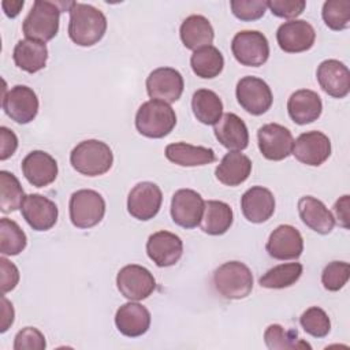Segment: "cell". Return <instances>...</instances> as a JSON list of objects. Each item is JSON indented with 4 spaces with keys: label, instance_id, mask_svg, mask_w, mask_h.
I'll list each match as a JSON object with an SVG mask.
<instances>
[{
    "label": "cell",
    "instance_id": "obj_1",
    "mask_svg": "<svg viewBox=\"0 0 350 350\" xmlns=\"http://www.w3.org/2000/svg\"><path fill=\"white\" fill-rule=\"evenodd\" d=\"M68 12V36L74 44L92 46L104 37L107 31V18L103 11L90 4L74 1Z\"/></svg>",
    "mask_w": 350,
    "mask_h": 350
},
{
    "label": "cell",
    "instance_id": "obj_2",
    "mask_svg": "<svg viewBox=\"0 0 350 350\" xmlns=\"http://www.w3.org/2000/svg\"><path fill=\"white\" fill-rule=\"evenodd\" d=\"M63 5L66 4L36 0L22 23V31L26 38L44 44L51 41L59 31V19Z\"/></svg>",
    "mask_w": 350,
    "mask_h": 350
},
{
    "label": "cell",
    "instance_id": "obj_3",
    "mask_svg": "<svg viewBox=\"0 0 350 350\" xmlns=\"http://www.w3.org/2000/svg\"><path fill=\"white\" fill-rule=\"evenodd\" d=\"M72 168L86 176H98L108 172L113 163L111 148L98 139L79 142L70 153Z\"/></svg>",
    "mask_w": 350,
    "mask_h": 350
},
{
    "label": "cell",
    "instance_id": "obj_4",
    "mask_svg": "<svg viewBox=\"0 0 350 350\" xmlns=\"http://www.w3.org/2000/svg\"><path fill=\"white\" fill-rule=\"evenodd\" d=\"M175 124V111L164 101L149 100L135 113V129L148 138H163L174 130Z\"/></svg>",
    "mask_w": 350,
    "mask_h": 350
},
{
    "label": "cell",
    "instance_id": "obj_5",
    "mask_svg": "<svg viewBox=\"0 0 350 350\" xmlns=\"http://www.w3.org/2000/svg\"><path fill=\"white\" fill-rule=\"evenodd\" d=\"M213 286L226 299H242L253 290V273L241 261H227L215 269Z\"/></svg>",
    "mask_w": 350,
    "mask_h": 350
},
{
    "label": "cell",
    "instance_id": "obj_6",
    "mask_svg": "<svg viewBox=\"0 0 350 350\" xmlns=\"http://www.w3.org/2000/svg\"><path fill=\"white\" fill-rule=\"evenodd\" d=\"M68 211L70 220L77 228H90L103 220L105 201L98 191L81 189L71 194Z\"/></svg>",
    "mask_w": 350,
    "mask_h": 350
},
{
    "label": "cell",
    "instance_id": "obj_7",
    "mask_svg": "<svg viewBox=\"0 0 350 350\" xmlns=\"http://www.w3.org/2000/svg\"><path fill=\"white\" fill-rule=\"evenodd\" d=\"M231 51L235 60L242 66L258 67L269 57V42L257 30H242L234 36Z\"/></svg>",
    "mask_w": 350,
    "mask_h": 350
},
{
    "label": "cell",
    "instance_id": "obj_8",
    "mask_svg": "<svg viewBox=\"0 0 350 350\" xmlns=\"http://www.w3.org/2000/svg\"><path fill=\"white\" fill-rule=\"evenodd\" d=\"M235 96L239 105L250 115L265 113L273 101L271 88L265 81L257 77H243L237 83Z\"/></svg>",
    "mask_w": 350,
    "mask_h": 350
},
{
    "label": "cell",
    "instance_id": "obj_9",
    "mask_svg": "<svg viewBox=\"0 0 350 350\" xmlns=\"http://www.w3.org/2000/svg\"><path fill=\"white\" fill-rule=\"evenodd\" d=\"M116 286L124 298L130 301H142L154 291L156 280L148 268L129 264L118 272Z\"/></svg>",
    "mask_w": 350,
    "mask_h": 350
},
{
    "label": "cell",
    "instance_id": "obj_10",
    "mask_svg": "<svg viewBox=\"0 0 350 350\" xmlns=\"http://www.w3.org/2000/svg\"><path fill=\"white\" fill-rule=\"evenodd\" d=\"M1 107L11 120L26 124L38 113V97L36 92L26 85H15L3 94Z\"/></svg>",
    "mask_w": 350,
    "mask_h": 350
},
{
    "label": "cell",
    "instance_id": "obj_11",
    "mask_svg": "<svg viewBox=\"0 0 350 350\" xmlns=\"http://www.w3.org/2000/svg\"><path fill=\"white\" fill-rule=\"evenodd\" d=\"M183 77L172 67H159L146 78V92L152 100L175 103L183 93Z\"/></svg>",
    "mask_w": 350,
    "mask_h": 350
},
{
    "label": "cell",
    "instance_id": "obj_12",
    "mask_svg": "<svg viewBox=\"0 0 350 350\" xmlns=\"http://www.w3.org/2000/svg\"><path fill=\"white\" fill-rule=\"evenodd\" d=\"M163 202L161 189L153 182L137 183L127 197V211L137 220L153 219Z\"/></svg>",
    "mask_w": 350,
    "mask_h": 350
},
{
    "label": "cell",
    "instance_id": "obj_13",
    "mask_svg": "<svg viewBox=\"0 0 350 350\" xmlns=\"http://www.w3.org/2000/svg\"><path fill=\"white\" fill-rule=\"evenodd\" d=\"M258 149L267 160L280 161L291 154L293 134L291 131L278 123H268L257 131Z\"/></svg>",
    "mask_w": 350,
    "mask_h": 350
},
{
    "label": "cell",
    "instance_id": "obj_14",
    "mask_svg": "<svg viewBox=\"0 0 350 350\" xmlns=\"http://www.w3.org/2000/svg\"><path fill=\"white\" fill-rule=\"evenodd\" d=\"M205 201L200 193L191 189H179L171 200V217L183 228H194L200 224Z\"/></svg>",
    "mask_w": 350,
    "mask_h": 350
},
{
    "label": "cell",
    "instance_id": "obj_15",
    "mask_svg": "<svg viewBox=\"0 0 350 350\" xmlns=\"http://www.w3.org/2000/svg\"><path fill=\"white\" fill-rule=\"evenodd\" d=\"M291 153L302 164L319 167L331 156V141L321 131H306L294 141Z\"/></svg>",
    "mask_w": 350,
    "mask_h": 350
},
{
    "label": "cell",
    "instance_id": "obj_16",
    "mask_svg": "<svg viewBox=\"0 0 350 350\" xmlns=\"http://www.w3.org/2000/svg\"><path fill=\"white\" fill-rule=\"evenodd\" d=\"M276 41L282 51L287 53H299L309 51L313 46L316 31L309 22L293 19L278 27Z\"/></svg>",
    "mask_w": 350,
    "mask_h": 350
},
{
    "label": "cell",
    "instance_id": "obj_17",
    "mask_svg": "<svg viewBox=\"0 0 350 350\" xmlns=\"http://www.w3.org/2000/svg\"><path fill=\"white\" fill-rule=\"evenodd\" d=\"M265 250L275 260H295L304 252L302 235L295 227L280 224L271 232Z\"/></svg>",
    "mask_w": 350,
    "mask_h": 350
},
{
    "label": "cell",
    "instance_id": "obj_18",
    "mask_svg": "<svg viewBox=\"0 0 350 350\" xmlns=\"http://www.w3.org/2000/svg\"><path fill=\"white\" fill-rule=\"evenodd\" d=\"M146 253L157 267H171L182 257L183 242L176 234L161 230L148 238Z\"/></svg>",
    "mask_w": 350,
    "mask_h": 350
},
{
    "label": "cell",
    "instance_id": "obj_19",
    "mask_svg": "<svg viewBox=\"0 0 350 350\" xmlns=\"http://www.w3.org/2000/svg\"><path fill=\"white\" fill-rule=\"evenodd\" d=\"M21 212L26 223L36 231L51 230L59 216L56 204L41 194L26 196Z\"/></svg>",
    "mask_w": 350,
    "mask_h": 350
},
{
    "label": "cell",
    "instance_id": "obj_20",
    "mask_svg": "<svg viewBox=\"0 0 350 350\" xmlns=\"http://www.w3.org/2000/svg\"><path fill=\"white\" fill-rule=\"evenodd\" d=\"M320 88L331 97L343 98L350 92V71L336 59L321 62L316 71Z\"/></svg>",
    "mask_w": 350,
    "mask_h": 350
},
{
    "label": "cell",
    "instance_id": "obj_21",
    "mask_svg": "<svg viewBox=\"0 0 350 350\" xmlns=\"http://www.w3.org/2000/svg\"><path fill=\"white\" fill-rule=\"evenodd\" d=\"M22 172L26 180L36 187L51 185L59 172L56 160L44 150H33L22 160Z\"/></svg>",
    "mask_w": 350,
    "mask_h": 350
},
{
    "label": "cell",
    "instance_id": "obj_22",
    "mask_svg": "<svg viewBox=\"0 0 350 350\" xmlns=\"http://www.w3.org/2000/svg\"><path fill=\"white\" fill-rule=\"evenodd\" d=\"M241 209L250 223H264L275 212V197L272 191L262 186H253L241 198Z\"/></svg>",
    "mask_w": 350,
    "mask_h": 350
},
{
    "label": "cell",
    "instance_id": "obj_23",
    "mask_svg": "<svg viewBox=\"0 0 350 350\" xmlns=\"http://www.w3.org/2000/svg\"><path fill=\"white\" fill-rule=\"evenodd\" d=\"M115 324L122 335L137 338L149 329L150 313L144 305L138 304L137 301H130L123 304L116 310Z\"/></svg>",
    "mask_w": 350,
    "mask_h": 350
},
{
    "label": "cell",
    "instance_id": "obj_24",
    "mask_svg": "<svg viewBox=\"0 0 350 350\" xmlns=\"http://www.w3.org/2000/svg\"><path fill=\"white\" fill-rule=\"evenodd\" d=\"M216 139L228 150L241 152L249 145V131L245 122L235 113L228 112L215 124Z\"/></svg>",
    "mask_w": 350,
    "mask_h": 350
},
{
    "label": "cell",
    "instance_id": "obj_25",
    "mask_svg": "<svg viewBox=\"0 0 350 350\" xmlns=\"http://www.w3.org/2000/svg\"><path fill=\"white\" fill-rule=\"evenodd\" d=\"M287 112L297 124H308L317 120L323 112L320 96L309 89L294 92L287 101Z\"/></svg>",
    "mask_w": 350,
    "mask_h": 350
},
{
    "label": "cell",
    "instance_id": "obj_26",
    "mask_svg": "<svg viewBox=\"0 0 350 350\" xmlns=\"http://www.w3.org/2000/svg\"><path fill=\"white\" fill-rule=\"evenodd\" d=\"M298 213L304 224L317 234H329L335 227V219L332 213L316 197H301L298 200Z\"/></svg>",
    "mask_w": 350,
    "mask_h": 350
},
{
    "label": "cell",
    "instance_id": "obj_27",
    "mask_svg": "<svg viewBox=\"0 0 350 350\" xmlns=\"http://www.w3.org/2000/svg\"><path fill=\"white\" fill-rule=\"evenodd\" d=\"M252 172L250 159L237 150L224 154L221 161L215 170L217 180L226 186H238L243 183Z\"/></svg>",
    "mask_w": 350,
    "mask_h": 350
},
{
    "label": "cell",
    "instance_id": "obj_28",
    "mask_svg": "<svg viewBox=\"0 0 350 350\" xmlns=\"http://www.w3.org/2000/svg\"><path fill=\"white\" fill-rule=\"evenodd\" d=\"M179 36L187 49L197 51L212 44L215 31L211 22L205 16L190 15L182 22Z\"/></svg>",
    "mask_w": 350,
    "mask_h": 350
},
{
    "label": "cell",
    "instance_id": "obj_29",
    "mask_svg": "<svg viewBox=\"0 0 350 350\" xmlns=\"http://www.w3.org/2000/svg\"><path fill=\"white\" fill-rule=\"evenodd\" d=\"M165 157L180 167L206 165L216 160L213 149L205 146H194L186 142L170 144L165 148Z\"/></svg>",
    "mask_w": 350,
    "mask_h": 350
},
{
    "label": "cell",
    "instance_id": "obj_30",
    "mask_svg": "<svg viewBox=\"0 0 350 350\" xmlns=\"http://www.w3.org/2000/svg\"><path fill=\"white\" fill-rule=\"evenodd\" d=\"M232 220L234 213L228 204L217 200H209L205 202L200 227L208 235H223L232 226Z\"/></svg>",
    "mask_w": 350,
    "mask_h": 350
},
{
    "label": "cell",
    "instance_id": "obj_31",
    "mask_svg": "<svg viewBox=\"0 0 350 350\" xmlns=\"http://www.w3.org/2000/svg\"><path fill=\"white\" fill-rule=\"evenodd\" d=\"M12 57L15 64L21 70L29 74H34L45 67L48 59V49L44 42L26 38L18 41L14 48Z\"/></svg>",
    "mask_w": 350,
    "mask_h": 350
},
{
    "label": "cell",
    "instance_id": "obj_32",
    "mask_svg": "<svg viewBox=\"0 0 350 350\" xmlns=\"http://www.w3.org/2000/svg\"><path fill=\"white\" fill-rule=\"evenodd\" d=\"M191 109L197 120L202 124H216L223 115L220 97L209 89H198L191 98Z\"/></svg>",
    "mask_w": 350,
    "mask_h": 350
},
{
    "label": "cell",
    "instance_id": "obj_33",
    "mask_svg": "<svg viewBox=\"0 0 350 350\" xmlns=\"http://www.w3.org/2000/svg\"><path fill=\"white\" fill-rule=\"evenodd\" d=\"M190 66L197 77L202 79H212L223 71L224 57L216 46L208 45L193 52Z\"/></svg>",
    "mask_w": 350,
    "mask_h": 350
},
{
    "label": "cell",
    "instance_id": "obj_34",
    "mask_svg": "<svg viewBox=\"0 0 350 350\" xmlns=\"http://www.w3.org/2000/svg\"><path fill=\"white\" fill-rule=\"evenodd\" d=\"M304 271L299 262L279 264L268 269L260 279L258 283L264 288H286L298 282Z\"/></svg>",
    "mask_w": 350,
    "mask_h": 350
},
{
    "label": "cell",
    "instance_id": "obj_35",
    "mask_svg": "<svg viewBox=\"0 0 350 350\" xmlns=\"http://www.w3.org/2000/svg\"><path fill=\"white\" fill-rule=\"evenodd\" d=\"M26 196L18 178L8 171H0V211L10 213L22 208Z\"/></svg>",
    "mask_w": 350,
    "mask_h": 350
},
{
    "label": "cell",
    "instance_id": "obj_36",
    "mask_svg": "<svg viewBox=\"0 0 350 350\" xmlns=\"http://www.w3.org/2000/svg\"><path fill=\"white\" fill-rule=\"evenodd\" d=\"M264 342L271 350H293V349H312V346L298 338L294 329H284L280 324H271L264 332Z\"/></svg>",
    "mask_w": 350,
    "mask_h": 350
},
{
    "label": "cell",
    "instance_id": "obj_37",
    "mask_svg": "<svg viewBox=\"0 0 350 350\" xmlns=\"http://www.w3.org/2000/svg\"><path fill=\"white\" fill-rule=\"evenodd\" d=\"M27 245L23 230L11 219L0 220V252L3 256H18Z\"/></svg>",
    "mask_w": 350,
    "mask_h": 350
},
{
    "label": "cell",
    "instance_id": "obj_38",
    "mask_svg": "<svg viewBox=\"0 0 350 350\" xmlns=\"http://www.w3.org/2000/svg\"><path fill=\"white\" fill-rule=\"evenodd\" d=\"M321 16L331 30H345L350 25V1L328 0L323 4Z\"/></svg>",
    "mask_w": 350,
    "mask_h": 350
},
{
    "label": "cell",
    "instance_id": "obj_39",
    "mask_svg": "<svg viewBox=\"0 0 350 350\" xmlns=\"http://www.w3.org/2000/svg\"><path fill=\"white\" fill-rule=\"evenodd\" d=\"M299 324L306 334L314 338H324L331 331V320L325 310L319 306H310L306 309L299 317Z\"/></svg>",
    "mask_w": 350,
    "mask_h": 350
},
{
    "label": "cell",
    "instance_id": "obj_40",
    "mask_svg": "<svg viewBox=\"0 0 350 350\" xmlns=\"http://www.w3.org/2000/svg\"><path fill=\"white\" fill-rule=\"evenodd\" d=\"M350 278V265L345 261H332L321 272V283L328 291H339Z\"/></svg>",
    "mask_w": 350,
    "mask_h": 350
},
{
    "label": "cell",
    "instance_id": "obj_41",
    "mask_svg": "<svg viewBox=\"0 0 350 350\" xmlns=\"http://www.w3.org/2000/svg\"><path fill=\"white\" fill-rule=\"evenodd\" d=\"M230 7H231V11L235 18L245 21V22H252V21H257L264 16V14L268 8V1H264V0H231Z\"/></svg>",
    "mask_w": 350,
    "mask_h": 350
},
{
    "label": "cell",
    "instance_id": "obj_42",
    "mask_svg": "<svg viewBox=\"0 0 350 350\" xmlns=\"http://www.w3.org/2000/svg\"><path fill=\"white\" fill-rule=\"evenodd\" d=\"M46 347L44 334L34 327H25L14 339V350H44Z\"/></svg>",
    "mask_w": 350,
    "mask_h": 350
},
{
    "label": "cell",
    "instance_id": "obj_43",
    "mask_svg": "<svg viewBox=\"0 0 350 350\" xmlns=\"http://www.w3.org/2000/svg\"><path fill=\"white\" fill-rule=\"evenodd\" d=\"M306 7L304 0H271L268 1V8L278 18L294 19L299 16Z\"/></svg>",
    "mask_w": 350,
    "mask_h": 350
},
{
    "label": "cell",
    "instance_id": "obj_44",
    "mask_svg": "<svg viewBox=\"0 0 350 350\" xmlns=\"http://www.w3.org/2000/svg\"><path fill=\"white\" fill-rule=\"evenodd\" d=\"M0 269H1V293L5 294L16 287L19 282V271L16 265L8 261L5 257L0 258Z\"/></svg>",
    "mask_w": 350,
    "mask_h": 350
},
{
    "label": "cell",
    "instance_id": "obj_45",
    "mask_svg": "<svg viewBox=\"0 0 350 350\" xmlns=\"http://www.w3.org/2000/svg\"><path fill=\"white\" fill-rule=\"evenodd\" d=\"M0 138H1L0 160L4 161L15 153V150L18 148V138H16L15 133L5 126L0 127Z\"/></svg>",
    "mask_w": 350,
    "mask_h": 350
},
{
    "label": "cell",
    "instance_id": "obj_46",
    "mask_svg": "<svg viewBox=\"0 0 350 350\" xmlns=\"http://www.w3.org/2000/svg\"><path fill=\"white\" fill-rule=\"evenodd\" d=\"M349 206H350V198L347 194L342 196L334 205V213H335L334 219H336L343 228H349Z\"/></svg>",
    "mask_w": 350,
    "mask_h": 350
},
{
    "label": "cell",
    "instance_id": "obj_47",
    "mask_svg": "<svg viewBox=\"0 0 350 350\" xmlns=\"http://www.w3.org/2000/svg\"><path fill=\"white\" fill-rule=\"evenodd\" d=\"M14 308L12 304L4 297V294L1 295V324H0V332H5L14 323Z\"/></svg>",
    "mask_w": 350,
    "mask_h": 350
},
{
    "label": "cell",
    "instance_id": "obj_48",
    "mask_svg": "<svg viewBox=\"0 0 350 350\" xmlns=\"http://www.w3.org/2000/svg\"><path fill=\"white\" fill-rule=\"evenodd\" d=\"M25 5V1L23 0H4L1 1V7H3V11L4 14L8 16V18H15L19 15L21 10L23 8Z\"/></svg>",
    "mask_w": 350,
    "mask_h": 350
}]
</instances>
